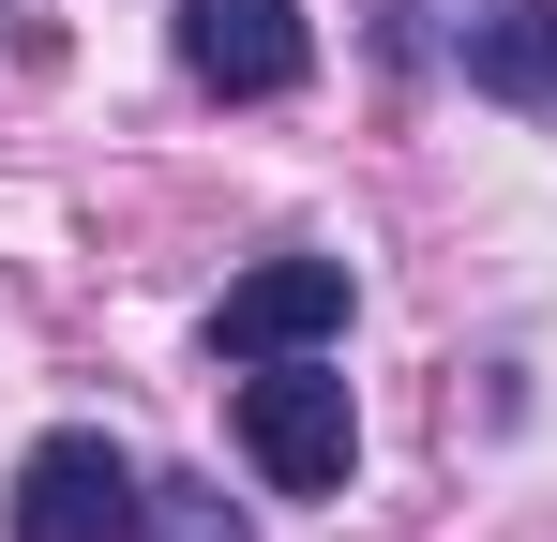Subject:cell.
Wrapping results in <instances>:
<instances>
[{
  "label": "cell",
  "mask_w": 557,
  "mask_h": 542,
  "mask_svg": "<svg viewBox=\"0 0 557 542\" xmlns=\"http://www.w3.org/2000/svg\"><path fill=\"white\" fill-rule=\"evenodd\" d=\"M467 90H497V106L557 121V15H543V0H528V15H482V30H467Z\"/></svg>",
  "instance_id": "obj_5"
},
{
  "label": "cell",
  "mask_w": 557,
  "mask_h": 542,
  "mask_svg": "<svg viewBox=\"0 0 557 542\" xmlns=\"http://www.w3.org/2000/svg\"><path fill=\"white\" fill-rule=\"evenodd\" d=\"M242 452H257V482L272 497H332L347 482V452H362V422H347V377L301 347V361H257L242 377Z\"/></svg>",
  "instance_id": "obj_1"
},
{
  "label": "cell",
  "mask_w": 557,
  "mask_h": 542,
  "mask_svg": "<svg viewBox=\"0 0 557 542\" xmlns=\"http://www.w3.org/2000/svg\"><path fill=\"white\" fill-rule=\"evenodd\" d=\"M151 482L121 467V438H30L15 452V542H136Z\"/></svg>",
  "instance_id": "obj_2"
},
{
  "label": "cell",
  "mask_w": 557,
  "mask_h": 542,
  "mask_svg": "<svg viewBox=\"0 0 557 542\" xmlns=\"http://www.w3.org/2000/svg\"><path fill=\"white\" fill-rule=\"evenodd\" d=\"M347 332V257H257L226 301H211V347L226 361H301Z\"/></svg>",
  "instance_id": "obj_4"
},
{
  "label": "cell",
  "mask_w": 557,
  "mask_h": 542,
  "mask_svg": "<svg viewBox=\"0 0 557 542\" xmlns=\"http://www.w3.org/2000/svg\"><path fill=\"white\" fill-rule=\"evenodd\" d=\"M182 76L226 106H272L317 76V30H301V0H182Z\"/></svg>",
  "instance_id": "obj_3"
}]
</instances>
